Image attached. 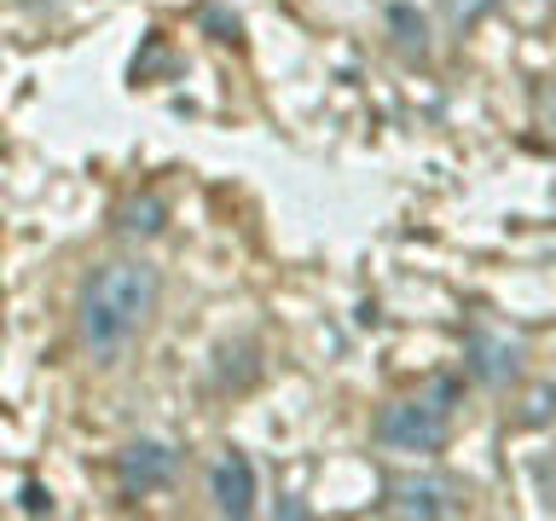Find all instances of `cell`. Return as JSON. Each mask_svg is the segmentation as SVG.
I'll return each mask as SVG.
<instances>
[{"mask_svg": "<svg viewBox=\"0 0 556 521\" xmlns=\"http://www.w3.org/2000/svg\"><path fill=\"white\" fill-rule=\"evenodd\" d=\"M163 302V272L151 260H104L76 290V336L93 359H116Z\"/></svg>", "mask_w": 556, "mask_h": 521, "instance_id": "obj_1", "label": "cell"}, {"mask_svg": "<svg viewBox=\"0 0 556 521\" xmlns=\"http://www.w3.org/2000/svg\"><path fill=\"white\" fill-rule=\"evenodd\" d=\"M464 382L458 377H434L429 389H417L406 399H389V406L377 411V446L389 452H441L452 441V406H458Z\"/></svg>", "mask_w": 556, "mask_h": 521, "instance_id": "obj_2", "label": "cell"}, {"mask_svg": "<svg viewBox=\"0 0 556 521\" xmlns=\"http://www.w3.org/2000/svg\"><path fill=\"white\" fill-rule=\"evenodd\" d=\"M382 510L441 521V516H464V493L446 475H389L382 481Z\"/></svg>", "mask_w": 556, "mask_h": 521, "instance_id": "obj_3", "label": "cell"}, {"mask_svg": "<svg viewBox=\"0 0 556 521\" xmlns=\"http://www.w3.org/2000/svg\"><path fill=\"white\" fill-rule=\"evenodd\" d=\"M464 365L469 377L486 382V389H504V382L521 377V342L510 330H493V325H469L464 336Z\"/></svg>", "mask_w": 556, "mask_h": 521, "instance_id": "obj_4", "label": "cell"}, {"mask_svg": "<svg viewBox=\"0 0 556 521\" xmlns=\"http://www.w3.org/2000/svg\"><path fill=\"white\" fill-rule=\"evenodd\" d=\"M174 469H180V452H174L168 441H128V446L116 452V486H122L128 498L168 486Z\"/></svg>", "mask_w": 556, "mask_h": 521, "instance_id": "obj_5", "label": "cell"}, {"mask_svg": "<svg viewBox=\"0 0 556 521\" xmlns=\"http://www.w3.org/2000/svg\"><path fill=\"white\" fill-rule=\"evenodd\" d=\"M208 498L220 516H250L255 510V463L243 452H220L208 469Z\"/></svg>", "mask_w": 556, "mask_h": 521, "instance_id": "obj_6", "label": "cell"}, {"mask_svg": "<svg viewBox=\"0 0 556 521\" xmlns=\"http://www.w3.org/2000/svg\"><path fill=\"white\" fill-rule=\"evenodd\" d=\"M163 215H168V208H163V198H151V191H146V198H134V203H122V232H128V238H156V232H163Z\"/></svg>", "mask_w": 556, "mask_h": 521, "instance_id": "obj_7", "label": "cell"}, {"mask_svg": "<svg viewBox=\"0 0 556 521\" xmlns=\"http://www.w3.org/2000/svg\"><path fill=\"white\" fill-rule=\"evenodd\" d=\"M493 7H498V0H441V12H446L452 24H458V29H469V24H481V17L493 12Z\"/></svg>", "mask_w": 556, "mask_h": 521, "instance_id": "obj_8", "label": "cell"}, {"mask_svg": "<svg viewBox=\"0 0 556 521\" xmlns=\"http://www.w3.org/2000/svg\"><path fill=\"white\" fill-rule=\"evenodd\" d=\"M389 17H394V29H400V47H406V52L417 47V59H424V47H429L424 41V17H412V7H394Z\"/></svg>", "mask_w": 556, "mask_h": 521, "instance_id": "obj_9", "label": "cell"}, {"mask_svg": "<svg viewBox=\"0 0 556 521\" xmlns=\"http://www.w3.org/2000/svg\"><path fill=\"white\" fill-rule=\"evenodd\" d=\"M533 111H539V128L556 139V81H545V87L533 93Z\"/></svg>", "mask_w": 556, "mask_h": 521, "instance_id": "obj_10", "label": "cell"}, {"mask_svg": "<svg viewBox=\"0 0 556 521\" xmlns=\"http://www.w3.org/2000/svg\"><path fill=\"white\" fill-rule=\"evenodd\" d=\"M556 411V389L545 382V389H533V399H528V411H521V423H545V417Z\"/></svg>", "mask_w": 556, "mask_h": 521, "instance_id": "obj_11", "label": "cell"}, {"mask_svg": "<svg viewBox=\"0 0 556 521\" xmlns=\"http://www.w3.org/2000/svg\"><path fill=\"white\" fill-rule=\"evenodd\" d=\"M17 504H24L29 516H52V493L41 481H24V493H17Z\"/></svg>", "mask_w": 556, "mask_h": 521, "instance_id": "obj_12", "label": "cell"}, {"mask_svg": "<svg viewBox=\"0 0 556 521\" xmlns=\"http://www.w3.org/2000/svg\"><path fill=\"white\" fill-rule=\"evenodd\" d=\"M533 475H539V493H545V504L556 510V452H551V458H539Z\"/></svg>", "mask_w": 556, "mask_h": 521, "instance_id": "obj_13", "label": "cell"}]
</instances>
